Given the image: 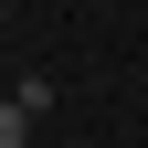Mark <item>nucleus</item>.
<instances>
[{
    "label": "nucleus",
    "instance_id": "f257e3e1",
    "mask_svg": "<svg viewBox=\"0 0 148 148\" xmlns=\"http://www.w3.org/2000/svg\"><path fill=\"white\" fill-rule=\"evenodd\" d=\"M21 127H32V106L11 95V106H0V148H21Z\"/></svg>",
    "mask_w": 148,
    "mask_h": 148
}]
</instances>
